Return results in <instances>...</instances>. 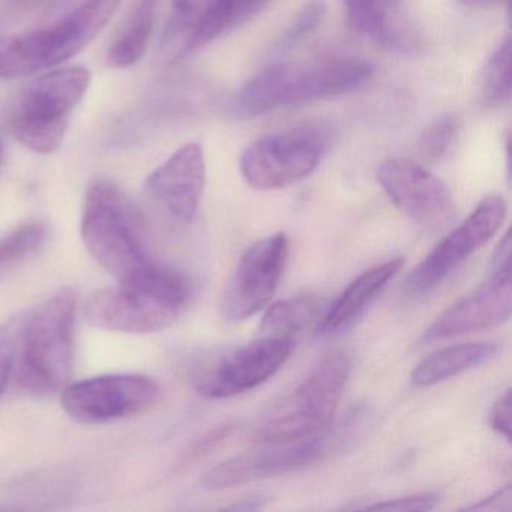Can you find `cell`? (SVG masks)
<instances>
[{
    "instance_id": "cell-4",
    "label": "cell",
    "mask_w": 512,
    "mask_h": 512,
    "mask_svg": "<svg viewBox=\"0 0 512 512\" xmlns=\"http://www.w3.org/2000/svg\"><path fill=\"white\" fill-rule=\"evenodd\" d=\"M122 0H86L47 28L0 37V79H22L74 58L106 28Z\"/></svg>"
},
{
    "instance_id": "cell-21",
    "label": "cell",
    "mask_w": 512,
    "mask_h": 512,
    "mask_svg": "<svg viewBox=\"0 0 512 512\" xmlns=\"http://www.w3.org/2000/svg\"><path fill=\"white\" fill-rule=\"evenodd\" d=\"M49 239V226L40 220L26 221L0 238V272L34 256Z\"/></svg>"
},
{
    "instance_id": "cell-9",
    "label": "cell",
    "mask_w": 512,
    "mask_h": 512,
    "mask_svg": "<svg viewBox=\"0 0 512 512\" xmlns=\"http://www.w3.org/2000/svg\"><path fill=\"white\" fill-rule=\"evenodd\" d=\"M293 338L266 337L206 359L194 370L193 382L203 397H235L265 383L292 355Z\"/></svg>"
},
{
    "instance_id": "cell-1",
    "label": "cell",
    "mask_w": 512,
    "mask_h": 512,
    "mask_svg": "<svg viewBox=\"0 0 512 512\" xmlns=\"http://www.w3.org/2000/svg\"><path fill=\"white\" fill-rule=\"evenodd\" d=\"M374 71L370 61L347 56L269 65L232 98L230 112L238 118H256L284 107L352 94L373 79Z\"/></svg>"
},
{
    "instance_id": "cell-26",
    "label": "cell",
    "mask_w": 512,
    "mask_h": 512,
    "mask_svg": "<svg viewBox=\"0 0 512 512\" xmlns=\"http://www.w3.org/2000/svg\"><path fill=\"white\" fill-rule=\"evenodd\" d=\"M20 323H22V317H16V319L0 325V395L4 392L14 367H16Z\"/></svg>"
},
{
    "instance_id": "cell-36",
    "label": "cell",
    "mask_w": 512,
    "mask_h": 512,
    "mask_svg": "<svg viewBox=\"0 0 512 512\" xmlns=\"http://www.w3.org/2000/svg\"><path fill=\"white\" fill-rule=\"evenodd\" d=\"M2 157H4V143H2V139H0V163H2Z\"/></svg>"
},
{
    "instance_id": "cell-8",
    "label": "cell",
    "mask_w": 512,
    "mask_h": 512,
    "mask_svg": "<svg viewBox=\"0 0 512 512\" xmlns=\"http://www.w3.org/2000/svg\"><path fill=\"white\" fill-rule=\"evenodd\" d=\"M328 134L308 127L269 134L244 149L239 172L254 190L274 191L298 184L319 166L328 148Z\"/></svg>"
},
{
    "instance_id": "cell-18",
    "label": "cell",
    "mask_w": 512,
    "mask_h": 512,
    "mask_svg": "<svg viewBox=\"0 0 512 512\" xmlns=\"http://www.w3.org/2000/svg\"><path fill=\"white\" fill-rule=\"evenodd\" d=\"M499 353V344L463 343L443 347L422 359L413 368L410 382L415 386H433L452 379L458 374L466 373L472 368L481 367Z\"/></svg>"
},
{
    "instance_id": "cell-17",
    "label": "cell",
    "mask_w": 512,
    "mask_h": 512,
    "mask_svg": "<svg viewBox=\"0 0 512 512\" xmlns=\"http://www.w3.org/2000/svg\"><path fill=\"white\" fill-rule=\"evenodd\" d=\"M403 265V257H398L362 272L320 317L317 335L335 337L352 329Z\"/></svg>"
},
{
    "instance_id": "cell-13",
    "label": "cell",
    "mask_w": 512,
    "mask_h": 512,
    "mask_svg": "<svg viewBox=\"0 0 512 512\" xmlns=\"http://www.w3.org/2000/svg\"><path fill=\"white\" fill-rule=\"evenodd\" d=\"M377 181L389 200L419 226L439 230L454 218L449 188L415 161H385L377 170Z\"/></svg>"
},
{
    "instance_id": "cell-31",
    "label": "cell",
    "mask_w": 512,
    "mask_h": 512,
    "mask_svg": "<svg viewBox=\"0 0 512 512\" xmlns=\"http://www.w3.org/2000/svg\"><path fill=\"white\" fill-rule=\"evenodd\" d=\"M512 493L511 485L500 488L496 493L491 494L487 499L481 500L475 505L467 506L466 509H478V511H511Z\"/></svg>"
},
{
    "instance_id": "cell-12",
    "label": "cell",
    "mask_w": 512,
    "mask_h": 512,
    "mask_svg": "<svg viewBox=\"0 0 512 512\" xmlns=\"http://www.w3.org/2000/svg\"><path fill=\"white\" fill-rule=\"evenodd\" d=\"M160 388L142 374H107L65 386L62 407L83 424H104L151 407Z\"/></svg>"
},
{
    "instance_id": "cell-15",
    "label": "cell",
    "mask_w": 512,
    "mask_h": 512,
    "mask_svg": "<svg viewBox=\"0 0 512 512\" xmlns=\"http://www.w3.org/2000/svg\"><path fill=\"white\" fill-rule=\"evenodd\" d=\"M206 182V163L199 143H187L146 179L151 196L176 220L196 217Z\"/></svg>"
},
{
    "instance_id": "cell-7",
    "label": "cell",
    "mask_w": 512,
    "mask_h": 512,
    "mask_svg": "<svg viewBox=\"0 0 512 512\" xmlns=\"http://www.w3.org/2000/svg\"><path fill=\"white\" fill-rule=\"evenodd\" d=\"M347 422L341 430L322 431L304 439L283 442H260L257 448L241 452L205 473L202 485L206 490H223L248 482L262 481L298 472L337 451L350 442Z\"/></svg>"
},
{
    "instance_id": "cell-25",
    "label": "cell",
    "mask_w": 512,
    "mask_h": 512,
    "mask_svg": "<svg viewBox=\"0 0 512 512\" xmlns=\"http://www.w3.org/2000/svg\"><path fill=\"white\" fill-rule=\"evenodd\" d=\"M323 14H325L323 0H311L310 4L296 17L295 22L281 35L277 43V52H287V50L293 49L302 41L307 40V37H310L316 31L319 23L322 22Z\"/></svg>"
},
{
    "instance_id": "cell-28",
    "label": "cell",
    "mask_w": 512,
    "mask_h": 512,
    "mask_svg": "<svg viewBox=\"0 0 512 512\" xmlns=\"http://www.w3.org/2000/svg\"><path fill=\"white\" fill-rule=\"evenodd\" d=\"M214 0H173L172 17L166 28V34L179 31L194 19L203 8L208 7Z\"/></svg>"
},
{
    "instance_id": "cell-5",
    "label": "cell",
    "mask_w": 512,
    "mask_h": 512,
    "mask_svg": "<svg viewBox=\"0 0 512 512\" xmlns=\"http://www.w3.org/2000/svg\"><path fill=\"white\" fill-rule=\"evenodd\" d=\"M91 71L67 67L44 74L23 91L11 128L26 148L37 154L58 151L67 136L70 115L91 86Z\"/></svg>"
},
{
    "instance_id": "cell-35",
    "label": "cell",
    "mask_w": 512,
    "mask_h": 512,
    "mask_svg": "<svg viewBox=\"0 0 512 512\" xmlns=\"http://www.w3.org/2000/svg\"><path fill=\"white\" fill-rule=\"evenodd\" d=\"M11 2L20 7H31V5L40 4L41 0H11Z\"/></svg>"
},
{
    "instance_id": "cell-10",
    "label": "cell",
    "mask_w": 512,
    "mask_h": 512,
    "mask_svg": "<svg viewBox=\"0 0 512 512\" xmlns=\"http://www.w3.org/2000/svg\"><path fill=\"white\" fill-rule=\"evenodd\" d=\"M505 217L506 203L502 196L490 194L482 199L466 221L442 239L410 272L406 280L407 293L422 296L433 292L496 235Z\"/></svg>"
},
{
    "instance_id": "cell-11",
    "label": "cell",
    "mask_w": 512,
    "mask_h": 512,
    "mask_svg": "<svg viewBox=\"0 0 512 512\" xmlns=\"http://www.w3.org/2000/svg\"><path fill=\"white\" fill-rule=\"evenodd\" d=\"M289 256L284 233L266 236L247 248L227 283L221 314L230 323L256 316L271 302Z\"/></svg>"
},
{
    "instance_id": "cell-29",
    "label": "cell",
    "mask_w": 512,
    "mask_h": 512,
    "mask_svg": "<svg viewBox=\"0 0 512 512\" xmlns=\"http://www.w3.org/2000/svg\"><path fill=\"white\" fill-rule=\"evenodd\" d=\"M490 427L506 440H511V392L506 389L499 398H497L494 406L491 407Z\"/></svg>"
},
{
    "instance_id": "cell-33",
    "label": "cell",
    "mask_w": 512,
    "mask_h": 512,
    "mask_svg": "<svg viewBox=\"0 0 512 512\" xmlns=\"http://www.w3.org/2000/svg\"><path fill=\"white\" fill-rule=\"evenodd\" d=\"M460 4L472 10L491 11L499 10L503 5H509V0H460Z\"/></svg>"
},
{
    "instance_id": "cell-19",
    "label": "cell",
    "mask_w": 512,
    "mask_h": 512,
    "mask_svg": "<svg viewBox=\"0 0 512 512\" xmlns=\"http://www.w3.org/2000/svg\"><path fill=\"white\" fill-rule=\"evenodd\" d=\"M157 13L158 0H137L107 52L109 67H133L146 55L155 32Z\"/></svg>"
},
{
    "instance_id": "cell-24",
    "label": "cell",
    "mask_w": 512,
    "mask_h": 512,
    "mask_svg": "<svg viewBox=\"0 0 512 512\" xmlns=\"http://www.w3.org/2000/svg\"><path fill=\"white\" fill-rule=\"evenodd\" d=\"M460 130V121L454 113H445L434 119L419 137L418 154L425 163H436L454 145Z\"/></svg>"
},
{
    "instance_id": "cell-32",
    "label": "cell",
    "mask_w": 512,
    "mask_h": 512,
    "mask_svg": "<svg viewBox=\"0 0 512 512\" xmlns=\"http://www.w3.org/2000/svg\"><path fill=\"white\" fill-rule=\"evenodd\" d=\"M272 0H235V16H233V28L253 19L262 13Z\"/></svg>"
},
{
    "instance_id": "cell-30",
    "label": "cell",
    "mask_w": 512,
    "mask_h": 512,
    "mask_svg": "<svg viewBox=\"0 0 512 512\" xmlns=\"http://www.w3.org/2000/svg\"><path fill=\"white\" fill-rule=\"evenodd\" d=\"M491 275L494 277H511V235L506 232L497 247L491 265Z\"/></svg>"
},
{
    "instance_id": "cell-23",
    "label": "cell",
    "mask_w": 512,
    "mask_h": 512,
    "mask_svg": "<svg viewBox=\"0 0 512 512\" xmlns=\"http://www.w3.org/2000/svg\"><path fill=\"white\" fill-rule=\"evenodd\" d=\"M347 22L358 34L377 37L394 14V0H343Z\"/></svg>"
},
{
    "instance_id": "cell-2",
    "label": "cell",
    "mask_w": 512,
    "mask_h": 512,
    "mask_svg": "<svg viewBox=\"0 0 512 512\" xmlns=\"http://www.w3.org/2000/svg\"><path fill=\"white\" fill-rule=\"evenodd\" d=\"M140 212L110 181L89 185L82 217V239L92 257L121 284H137L155 268L143 242Z\"/></svg>"
},
{
    "instance_id": "cell-22",
    "label": "cell",
    "mask_w": 512,
    "mask_h": 512,
    "mask_svg": "<svg viewBox=\"0 0 512 512\" xmlns=\"http://www.w3.org/2000/svg\"><path fill=\"white\" fill-rule=\"evenodd\" d=\"M481 98L487 106L505 104L511 97V40L506 38L482 68Z\"/></svg>"
},
{
    "instance_id": "cell-16",
    "label": "cell",
    "mask_w": 512,
    "mask_h": 512,
    "mask_svg": "<svg viewBox=\"0 0 512 512\" xmlns=\"http://www.w3.org/2000/svg\"><path fill=\"white\" fill-rule=\"evenodd\" d=\"M512 307L511 277H494L475 293L440 314L422 335V341L446 340L470 332L496 328L508 322Z\"/></svg>"
},
{
    "instance_id": "cell-3",
    "label": "cell",
    "mask_w": 512,
    "mask_h": 512,
    "mask_svg": "<svg viewBox=\"0 0 512 512\" xmlns=\"http://www.w3.org/2000/svg\"><path fill=\"white\" fill-rule=\"evenodd\" d=\"M76 307V292L64 287L22 316L16 356L20 388L47 395L67 385L74 368Z\"/></svg>"
},
{
    "instance_id": "cell-34",
    "label": "cell",
    "mask_w": 512,
    "mask_h": 512,
    "mask_svg": "<svg viewBox=\"0 0 512 512\" xmlns=\"http://www.w3.org/2000/svg\"><path fill=\"white\" fill-rule=\"evenodd\" d=\"M265 506V500L262 499H247L241 500L239 503H233V505L226 506L224 509H230V511H257Z\"/></svg>"
},
{
    "instance_id": "cell-20",
    "label": "cell",
    "mask_w": 512,
    "mask_h": 512,
    "mask_svg": "<svg viewBox=\"0 0 512 512\" xmlns=\"http://www.w3.org/2000/svg\"><path fill=\"white\" fill-rule=\"evenodd\" d=\"M320 311L322 302L313 296L284 299L268 308L260 323V331L266 337L293 338L314 320L319 322Z\"/></svg>"
},
{
    "instance_id": "cell-6",
    "label": "cell",
    "mask_w": 512,
    "mask_h": 512,
    "mask_svg": "<svg viewBox=\"0 0 512 512\" xmlns=\"http://www.w3.org/2000/svg\"><path fill=\"white\" fill-rule=\"evenodd\" d=\"M349 356L335 352L323 358L310 376L260 425L257 443L304 439L328 430L349 379Z\"/></svg>"
},
{
    "instance_id": "cell-27",
    "label": "cell",
    "mask_w": 512,
    "mask_h": 512,
    "mask_svg": "<svg viewBox=\"0 0 512 512\" xmlns=\"http://www.w3.org/2000/svg\"><path fill=\"white\" fill-rule=\"evenodd\" d=\"M439 502V494L422 493L400 497V499L385 500V502L367 506V509H374V511H431L439 505Z\"/></svg>"
},
{
    "instance_id": "cell-14",
    "label": "cell",
    "mask_w": 512,
    "mask_h": 512,
    "mask_svg": "<svg viewBox=\"0 0 512 512\" xmlns=\"http://www.w3.org/2000/svg\"><path fill=\"white\" fill-rule=\"evenodd\" d=\"M182 308L140 287L121 284L92 293L86 302L89 325L124 334H152L170 328Z\"/></svg>"
}]
</instances>
